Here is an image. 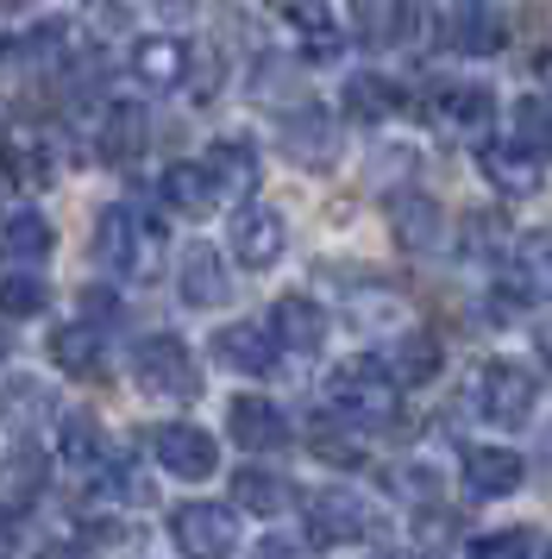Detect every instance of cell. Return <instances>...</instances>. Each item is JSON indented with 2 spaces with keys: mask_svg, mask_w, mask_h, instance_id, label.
<instances>
[{
  "mask_svg": "<svg viewBox=\"0 0 552 559\" xmlns=\"http://www.w3.org/2000/svg\"><path fill=\"white\" fill-rule=\"evenodd\" d=\"M95 258L125 283H151L157 271H164V227L151 221L145 207L113 202L107 214H100V227H95Z\"/></svg>",
  "mask_w": 552,
  "mask_h": 559,
  "instance_id": "cell-1",
  "label": "cell"
},
{
  "mask_svg": "<svg viewBox=\"0 0 552 559\" xmlns=\"http://www.w3.org/2000/svg\"><path fill=\"white\" fill-rule=\"evenodd\" d=\"M132 383L157 403H195L201 396V365L176 333H151L132 346Z\"/></svg>",
  "mask_w": 552,
  "mask_h": 559,
  "instance_id": "cell-2",
  "label": "cell"
},
{
  "mask_svg": "<svg viewBox=\"0 0 552 559\" xmlns=\"http://www.w3.org/2000/svg\"><path fill=\"white\" fill-rule=\"evenodd\" d=\"M326 396H333V415L364 421V428H389L396 421V403H401V383L383 365H346Z\"/></svg>",
  "mask_w": 552,
  "mask_h": 559,
  "instance_id": "cell-3",
  "label": "cell"
},
{
  "mask_svg": "<svg viewBox=\"0 0 552 559\" xmlns=\"http://www.w3.org/2000/svg\"><path fill=\"white\" fill-rule=\"evenodd\" d=\"M145 447H151V459H157L170 478L201 484V478L220 472V447H214V433L195 428V421H164V428L145 433Z\"/></svg>",
  "mask_w": 552,
  "mask_h": 559,
  "instance_id": "cell-4",
  "label": "cell"
},
{
  "mask_svg": "<svg viewBox=\"0 0 552 559\" xmlns=\"http://www.w3.org/2000/svg\"><path fill=\"white\" fill-rule=\"evenodd\" d=\"M170 540L189 559H232L239 554V515L226 503H182L170 515Z\"/></svg>",
  "mask_w": 552,
  "mask_h": 559,
  "instance_id": "cell-5",
  "label": "cell"
},
{
  "mask_svg": "<svg viewBox=\"0 0 552 559\" xmlns=\"http://www.w3.org/2000/svg\"><path fill=\"white\" fill-rule=\"evenodd\" d=\"M533 403H540V383H533V371L508 365V358L483 365V378H477V408H483L496 428H521L527 415H533Z\"/></svg>",
  "mask_w": 552,
  "mask_h": 559,
  "instance_id": "cell-6",
  "label": "cell"
},
{
  "mask_svg": "<svg viewBox=\"0 0 552 559\" xmlns=\"http://www.w3.org/2000/svg\"><path fill=\"white\" fill-rule=\"evenodd\" d=\"M301 515H308V540L314 547H351V540L371 534V509L358 503L351 490H314L301 503Z\"/></svg>",
  "mask_w": 552,
  "mask_h": 559,
  "instance_id": "cell-7",
  "label": "cell"
},
{
  "mask_svg": "<svg viewBox=\"0 0 552 559\" xmlns=\"http://www.w3.org/2000/svg\"><path fill=\"white\" fill-rule=\"evenodd\" d=\"M0 170H7V182H13V189L38 195V189L57 177V157H50V145L25 127V120H13V127H0Z\"/></svg>",
  "mask_w": 552,
  "mask_h": 559,
  "instance_id": "cell-8",
  "label": "cell"
},
{
  "mask_svg": "<svg viewBox=\"0 0 552 559\" xmlns=\"http://www.w3.org/2000/svg\"><path fill=\"white\" fill-rule=\"evenodd\" d=\"M226 239H232V252H239L245 271H271L276 258H283V214L264 207V202H245L239 214H232Z\"/></svg>",
  "mask_w": 552,
  "mask_h": 559,
  "instance_id": "cell-9",
  "label": "cell"
},
{
  "mask_svg": "<svg viewBox=\"0 0 552 559\" xmlns=\"http://www.w3.org/2000/svg\"><path fill=\"white\" fill-rule=\"evenodd\" d=\"M446 51H465V57H496L502 51V13L490 0H452L446 7Z\"/></svg>",
  "mask_w": 552,
  "mask_h": 559,
  "instance_id": "cell-10",
  "label": "cell"
},
{
  "mask_svg": "<svg viewBox=\"0 0 552 559\" xmlns=\"http://www.w3.org/2000/svg\"><path fill=\"white\" fill-rule=\"evenodd\" d=\"M226 433L239 440V453H283L289 447V415L264 396H239L226 408Z\"/></svg>",
  "mask_w": 552,
  "mask_h": 559,
  "instance_id": "cell-11",
  "label": "cell"
},
{
  "mask_svg": "<svg viewBox=\"0 0 552 559\" xmlns=\"http://www.w3.org/2000/svg\"><path fill=\"white\" fill-rule=\"evenodd\" d=\"M276 353H283V346H276V333L271 328H251V321L214 333V358H220L226 371H245V378H271Z\"/></svg>",
  "mask_w": 552,
  "mask_h": 559,
  "instance_id": "cell-12",
  "label": "cell"
},
{
  "mask_svg": "<svg viewBox=\"0 0 552 559\" xmlns=\"http://www.w3.org/2000/svg\"><path fill=\"white\" fill-rule=\"evenodd\" d=\"M358 32L383 51H408L421 38V7L415 0H358Z\"/></svg>",
  "mask_w": 552,
  "mask_h": 559,
  "instance_id": "cell-13",
  "label": "cell"
},
{
  "mask_svg": "<svg viewBox=\"0 0 552 559\" xmlns=\"http://www.w3.org/2000/svg\"><path fill=\"white\" fill-rule=\"evenodd\" d=\"M433 120L446 132H458V139H471V132L490 127V114H496V102H490V88H477V82H440L433 88V107H427Z\"/></svg>",
  "mask_w": 552,
  "mask_h": 559,
  "instance_id": "cell-14",
  "label": "cell"
},
{
  "mask_svg": "<svg viewBox=\"0 0 552 559\" xmlns=\"http://www.w3.org/2000/svg\"><path fill=\"white\" fill-rule=\"evenodd\" d=\"M271 333L283 353H321L326 346V308L314 296H283L271 308Z\"/></svg>",
  "mask_w": 552,
  "mask_h": 559,
  "instance_id": "cell-15",
  "label": "cell"
},
{
  "mask_svg": "<svg viewBox=\"0 0 552 559\" xmlns=\"http://www.w3.org/2000/svg\"><path fill=\"white\" fill-rule=\"evenodd\" d=\"M521 478H527L521 453H508V447H465V490L471 497H508Z\"/></svg>",
  "mask_w": 552,
  "mask_h": 559,
  "instance_id": "cell-16",
  "label": "cell"
},
{
  "mask_svg": "<svg viewBox=\"0 0 552 559\" xmlns=\"http://www.w3.org/2000/svg\"><path fill=\"white\" fill-rule=\"evenodd\" d=\"M176 289L189 308H220L226 302V264L214 246H189L182 264H176Z\"/></svg>",
  "mask_w": 552,
  "mask_h": 559,
  "instance_id": "cell-17",
  "label": "cell"
},
{
  "mask_svg": "<svg viewBox=\"0 0 552 559\" xmlns=\"http://www.w3.org/2000/svg\"><path fill=\"white\" fill-rule=\"evenodd\" d=\"M389 227H396L401 252H433L440 246V233H446V214H440V202L433 195H396V207H389Z\"/></svg>",
  "mask_w": 552,
  "mask_h": 559,
  "instance_id": "cell-18",
  "label": "cell"
},
{
  "mask_svg": "<svg viewBox=\"0 0 552 559\" xmlns=\"http://www.w3.org/2000/svg\"><path fill=\"white\" fill-rule=\"evenodd\" d=\"M157 195H164L170 214H189V221L214 214V202H220V189H214V177H207V164H170L164 182H157Z\"/></svg>",
  "mask_w": 552,
  "mask_h": 559,
  "instance_id": "cell-19",
  "label": "cell"
},
{
  "mask_svg": "<svg viewBox=\"0 0 552 559\" xmlns=\"http://www.w3.org/2000/svg\"><path fill=\"white\" fill-rule=\"evenodd\" d=\"M145 132H151V120H145V107L139 102H113L107 114H100V157L107 164H132V157L145 152Z\"/></svg>",
  "mask_w": 552,
  "mask_h": 559,
  "instance_id": "cell-20",
  "label": "cell"
},
{
  "mask_svg": "<svg viewBox=\"0 0 552 559\" xmlns=\"http://www.w3.org/2000/svg\"><path fill=\"white\" fill-rule=\"evenodd\" d=\"M283 20L301 32V51L314 57V63H333L339 57V20H333L326 0H283Z\"/></svg>",
  "mask_w": 552,
  "mask_h": 559,
  "instance_id": "cell-21",
  "label": "cell"
},
{
  "mask_svg": "<svg viewBox=\"0 0 552 559\" xmlns=\"http://www.w3.org/2000/svg\"><path fill=\"white\" fill-rule=\"evenodd\" d=\"M50 358H57V371H70V378L95 383L107 371V353H100V333L88 321H75V328H57L50 333Z\"/></svg>",
  "mask_w": 552,
  "mask_h": 559,
  "instance_id": "cell-22",
  "label": "cell"
},
{
  "mask_svg": "<svg viewBox=\"0 0 552 559\" xmlns=\"http://www.w3.org/2000/svg\"><path fill=\"white\" fill-rule=\"evenodd\" d=\"M132 76L145 82V88H176V82L189 76V45H176V38H139L132 45Z\"/></svg>",
  "mask_w": 552,
  "mask_h": 559,
  "instance_id": "cell-23",
  "label": "cell"
},
{
  "mask_svg": "<svg viewBox=\"0 0 552 559\" xmlns=\"http://www.w3.org/2000/svg\"><path fill=\"white\" fill-rule=\"evenodd\" d=\"M207 177H214L220 195H251L257 189V152L245 139H214L207 145Z\"/></svg>",
  "mask_w": 552,
  "mask_h": 559,
  "instance_id": "cell-24",
  "label": "cell"
},
{
  "mask_svg": "<svg viewBox=\"0 0 552 559\" xmlns=\"http://www.w3.org/2000/svg\"><path fill=\"white\" fill-rule=\"evenodd\" d=\"M0 484H7V503H32L50 484V453L38 440H20L13 453L0 459Z\"/></svg>",
  "mask_w": 552,
  "mask_h": 559,
  "instance_id": "cell-25",
  "label": "cell"
},
{
  "mask_svg": "<svg viewBox=\"0 0 552 559\" xmlns=\"http://www.w3.org/2000/svg\"><path fill=\"white\" fill-rule=\"evenodd\" d=\"M483 177L496 182L502 195H533L540 189V157L521 145H483Z\"/></svg>",
  "mask_w": 552,
  "mask_h": 559,
  "instance_id": "cell-26",
  "label": "cell"
},
{
  "mask_svg": "<svg viewBox=\"0 0 552 559\" xmlns=\"http://www.w3.org/2000/svg\"><path fill=\"white\" fill-rule=\"evenodd\" d=\"M283 145H289V157H296V164H333V127H326L321 107H301V114H289V120H283Z\"/></svg>",
  "mask_w": 552,
  "mask_h": 559,
  "instance_id": "cell-27",
  "label": "cell"
},
{
  "mask_svg": "<svg viewBox=\"0 0 552 559\" xmlns=\"http://www.w3.org/2000/svg\"><path fill=\"white\" fill-rule=\"evenodd\" d=\"M383 371H389L401 390L440 378V340H433V333H408V340H396V353L383 358Z\"/></svg>",
  "mask_w": 552,
  "mask_h": 559,
  "instance_id": "cell-28",
  "label": "cell"
},
{
  "mask_svg": "<svg viewBox=\"0 0 552 559\" xmlns=\"http://www.w3.org/2000/svg\"><path fill=\"white\" fill-rule=\"evenodd\" d=\"M346 114L351 120H364V127H376V120H389L401 107V95H396V82H383V76H371V70H358V76H346Z\"/></svg>",
  "mask_w": 552,
  "mask_h": 559,
  "instance_id": "cell-29",
  "label": "cell"
},
{
  "mask_svg": "<svg viewBox=\"0 0 552 559\" xmlns=\"http://www.w3.org/2000/svg\"><path fill=\"white\" fill-rule=\"evenodd\" d=\"M232 503L251 509V515H276V509L296 503V484L276 478V472H257V465H245V472L232 478Z\"/></svg>",
  "mask_w": 552,
  "mask_h": 559,
  "instance_id": "cell-30",
  "label": "cell"
},
{
  "mask_svg": "<svg viewBox=\"0 0 552 559\" xmlns=\"http://www.w3.org/2000/svg\"><path fill=\"white\" fill-rule=\"evenodd\" d=\"M7 252L20 258V264H45L57 252V227H50L38 207H20L13 221H7Z\"/></svg>",
  "mask_w": 552,
  "mask_h": 559,
  "instance_id": "cell-31",
  "label": "cell"
},
{
  "mask_svg": "<svg viewBox=\"0 0 552 559\" xmlns=\"http://www.w3.org/2000/svg\"><path fill=\"white\" fill-rule=\"evenodd\" d=\"M308 447H314L326 465H364V447H358V433H351L346 415H321V421L308 428Z\"/></svg>",
  "mask_w": 552,
  "mask_h": 559,
  "instance_id": "cell-32",
  "label": "cell"
},
{
  "mask_svg": "<svg viewBox=\"0 0 552 559\" xmlns=\"http://www.w3.org/2000/svg\"><path fill=\"white\" fill-rule=\"evenodd\" d=\"M63 459H70L75 472H100V465H107L100 421H88V415H63Z\"/></svg>",
  "mask_w": 552,
  "mask_h": 559,
  "instance_id": "cell-33",
  "label": "cell"
},
{
  "mask_svg": "<svg viewBox=\"0 0 552 559\" xmlns=\"http://www.w3.org/2000/svg\"><path fill=\"white\" fill-rule=\"evenodd\" d=\"M515 145L521 152H552V95H521L515 102Z\"/></svg>",
  "mask_w": 552,
  "mask_h": 559,
  "instance_id": "cell-34",
  "label": "cell"
},
{
  "mask_svg": "<svg viewBox=\"0 0 552 559\" xmlns=\"http://www.w3.org/2000/svg\"><path fill=\"white\" fill-rule=\"evenodd\" d=\"M45 308H50L45 277H32V271H13V277H0V314H13V321H32V314H45Z\"/></svg>",
  "mask_w": 552,
  "mask_h": 559,
  "instance_id": "cell-35",
  "label": "cell"
},
{
  "mask_svg": "<svg viewBox=\"0 0 552 559\" xmlns=\"http://www.w3.org/2000/svg\"><path fill=\"white\" fill-rule=\"evenodd\" d=\"M50 415V390L38 378H13L0 396V421H45Z\"/></svg>",
  "mask_w": 552,
  "mask_h": 559,
  "instance_id": "cell-36",
  "label": "cell"
},
{
  "mask_svg": "<svg viewBox=\"0 0 552 559\" xmlns=\"http://www.w3.org/2000/svg\"><path fill=\"white\" fill-rule=\"evenodd\" d=\"M465 559H533V534L527 528H502V534H477Z\"/></svg>",
  "mask_w": 552,
  "mask_h": 559,
  "instance_id": "cell-37",
  "label": "cell"
},
{
  "mask_svg": "<svg viewBox=\"0 0 552 559\" xmlns=\"http://www.w3.org/2000/svg\"><path fill=\"white\" fill-rule=\"evenodd\" d=\"M189 95H195L201 107L214 102V95H220V82H226V63H220V51H189Z\"/></svg>",
  "mask_w": 552,
  "mask_h": 559,
  "instance_id": "cell-38",
  "label": "cell"
},
{
  "mask_svg": "<svg viewBox=\"0 0 552 559\" xmlns=\"http://www.w3.org/2000/svg\"><path fill=\"white\" fill-rule=\"evenodd\" d=\"M490 233H502L496 214H471V221L458 227V239H465V252H458V258H483V239H490Z\"/></svg>",
  "mask_w": 552,
  "mask_h": 559,
  "instance_id": "cell-39",
  "label": "cell"
},
{
  "mask_svg": "<svg viewBox=\"0 0 552 559\" xmlns=\"http://www.w3.org/2000/svg\"><path fill=\"white\" fill-rule=\"evenodd\" d=\"M82 321H120L113 289H82Z\"/></svg>",
  "mask_w": 552,
  "mask_h": 559,
  "instance_id": "cell-40",
  "label": "cell"
},
{
  "mask_svg": "<svg viewBox=\"0 0 552 559\" xmlns=\"http://www.w3.org/2000/svg\"><path fill=\"white\" fill-rule=\"evenodd\" d=\"M20 554H25L20 515H13V503H0V559H20Z\"/></svg>",
  "mask_w": 552,
  "mask_h": 559,
  "instance_id": "cell-41",
  "label": "cell"
},
{
  "mask_svg": "<svg viewBox=\"0 0 552 559\" xmlns=\"http://www.w3.org/2000/svg\"><path fill=\"white\" fill-rule=\"evenodd\" d=\"M32 559H88V547H82V540H45Z\"/></svg>",
  "mask_w": 552,
  "mask_h": 559,
  "instance_id": "cell-42",
  "label": "cell"
},
{
  "mask_svg": "<svg viewBox=\"0 0 552 559\" xmlns=\"http://www.w3.org/2000/svg\"><path fill=\"white\" fill-rule=\"evenodd\" d=\"M257 559H301V554L289 547V540H264V547H257Z\"/></svg>",
  "mask_w": 552,
  "mask_h": 559,
  "instance_id": "cell-43",
  "label": "cell"
},
{
  "mask_svg": "<svg viewBox=\"0 0 552 559\" xmlns=\"http://www.w3.org/2000/svg\"><path fill=\"white\" fill-rule=\"evenodd\" d=\"M540 353H547V365H552V328H547V333H540Z\"/></svg>",
  "mask_w": 552,
  "mask_h": 559,
  "instance_id": "cell-44",
  "label": "cell"
},
{
  "mask_svg": "<svg viewBox=\"0 0 552 559\" xmlns=\"http://www.w3.org/2000/svg\"><path fill=\"white\" fill-rule=\"evenodd\" d=\"M540 70H547V76H552V45H547V57H540Z\"/></svg>",
  "mask_w": 552,
  "mask_h": 559,
  "instance_id": "cell-45",
  "label": "cell"
},
{
  "mask_svg": "<svg viewBox=\"0 0 552 559\" xmlns=\"http://www.w3.org/2000/svg\"><path fill=\"white\" fill-rule=\"evenodd\" d=\"M0 7H25V0H0Z\"/></svg>",
  "mask_w": 552,
  "mask_h": 559,
  "instance_id": "cell-46",
  "label": "cell"
},
{
  "mask_svg": "<svg viewBox=\"0 0 552 559\" xmlns=\"http://www.w3.org/2000/svg\"><path fill=\"white\" fill-rule=\"evenodd\" d=\"M0 358H7V333H0Z\"/></svg>",
  "mask_w": 552,
  "mask_h": 559,
  "instance_id": "cell-47",
  "label": "cell"
},
{
  "mask_svg": "<svg viewBox=\"0 0 552 559\" xmlns=\"http://www.w3.org/2000/svg\"><path fill=\"white\" fill-rule=\"evenodd\" d=\"M547 559H552V547H547Z\"/></svg>",
  "mask_w": 552,
  "mask_h": 559,
  "instance_id": "cell-48",
  "label": "cell"
}]
</instances>
